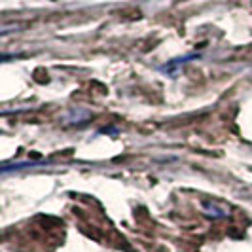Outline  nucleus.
Returning a JSON list of instances; mask_svg holds the SVG:
<instances>
[]
</instances>
